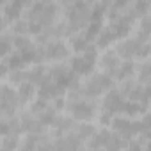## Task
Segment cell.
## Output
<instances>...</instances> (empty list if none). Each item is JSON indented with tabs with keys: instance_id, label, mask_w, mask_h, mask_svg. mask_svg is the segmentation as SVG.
<instances>
[{
	"instance_id": "18",
	"label": "cell",
	"mask_w": 151,
	"mask_h": 151,
	"mask_svg": "<svg viewBox=\"0 0 151 151\" xmlns=\"http://www.w3.org/2000/svg\"><path fill=\"white\" fill-rule=\"evenodd\" d=\"M50 128H53V139L64 137L66 133H69L75 128V121L66 114H57V117H55V121Z\"/></svg>"
},
{
	"instance_id": "3",
	"label": "cell",
	"mask_w": 151,
	"mask_h": 151,
	"mask_svg": "<svg viewBox=\"0 0 151 151\" xmlns=\"http://www.w3.org/2000/svg\"><path fill=\"white\" fill-rule=\"evenodd\" d=\"M96 62H98V48L94 45H89L84 53H75L69 59L68 66L80 78V77H89V75L94 73Z\"/></svg>"
},
{
	"instance_id": "35",
	"label": "cell",
	"mask_w": 151,
	"mask_h": 151,
	"mask_svg": "<svg viewBox=\"0 0 151 151\" xmlns=\"http://www.w3.org/2000/svg\"><path fill=\"white\" fill-rule=\"evenodd\" d=\"M7 75H9V69L6 68V64H4V62H0V78H6Z\"/></svg>"
},
{
	"instance_id": "13",
	"label": "cell",
	"mask_w": 151,
	"mask_h": 151,
	"mask_svg": "<svg viewBox=\"0 0 151 151\" xmlns=\"http://www.w3.org/2000/svg\"><path fill=\"white\" fill-rule=\"evenodd\" d=\"M124 98L121 96L119 89L117 87H112L110 91H107L103 94V100H101V110L103 112H109L112 116H121L123 114V107H124Z\"/></svg>"
},
{
	"instance_id": "20",
	"label": "cell",
	"mask_w": 151,
	"mask_h": 151,
	"mask_svg": "<svg viewBox=\"0 0 151 151\" xmlns=\"http://www.w3.org/2000/svg\"><path fill=\"white\" fill-rule=\"evenodd\" d=\"M46 73H48V68L45 64H34L29 69H25V78H27V82H30L32 86L37 87L46 78Z\"/></svg>"
},
{
	"instance_id": "12",
	"label": "cell",
	"mask_w": 151,
	"mask_h": 151,
	"mask_svg": "<svg viewBox=\"0 0 151 151\" xmlns=\"http://www.w3.org/2000/svg\"><path fill=\"white\" fill-rule=\"evenodd\" d=\"M41 53H43V60H52L57 64L66 57H69V48L62 39H50L45 45H41Z\"/></svg>"
},
{
	"instance_id": "25",
	"label": "cell",
	"mask_w": 151,
	"mask_h": 151,
	"mask_svg": "<svg viewBox=\"0 0 151 151\" xmlns=\"http://www.w3.org/2000/svg\"><path fill=\"white\" fill-rule=\"evenodd\" d=\"M4 64H6V68L9 69V71H18V69H27V62H25V59L18 53V52H11L4 60H2Z\"/></svg>"
},
{
	"instance_id": "38",
	"label": "cell",
	"mask_w": 151,
	"mask_h": 151,
	"mask_svg": "<svg viewBox=\"0 0 151 151\" xmlns=\"http://www.w3.org/2000/svg\"><path fill=\"white\" fill-rule=\"evenodd\" d=\"M0 151H9V149H6V147H2V146H0Z\"/></svg>"
},
{
	"instance_id": "28",
	"label": "cell",
	"mask_w": 151,
	"mask_h": 151,
	"mask_svg": "<svg viewBox=\"0 0 151 151\" xmlns=\"http://www.w3.org/2000/svg\"><path fill=\"white\" fill-rule=\"evenodd\" d=\"M94 43H96V45H94L96 48H101V50H107V48H109V46H110L112 43H116V37H114V34H112V30H110V29H109L107 25H103Z\"/></svg>"
},
{
	"instance_id": "39",
	"label": "cell",
	"mask_w": 151,
	"mask_h": 151,
	"mask_svg": "<svg viewBox=\"0 0 151 151\" xmlns=\"http://www.w3.org/2000/svg\"><path fill=\"white\" fill-rule=\"evenodd\" d=\"M80 151H87V149H86V147H82V149H80Z\"/></svg>"
},
{
	"instance_id": "23",
	"label": "cell",
	"mask_w": 151,
	"mask_h": 151,
	"mask_svg": "<svg viewBox=\"0 0 151 151\" xmlns=\"http://www.w3.org/2000/svg\"><path fill=\"white\" fill-rule=\"evenodd\" d=\"M16 94H18L20 105H27L36 98V86H32L30 82H23L16 87Z\"/></svg>"
},
{
	"instance_id": "34",
	"label": "cell",
	"mask_w": 151,
	"mask_h": 151,
	"mask_svg": "<svg viewBox=\"0 0 151 151\" xmlns=\"http://www.w3.org/2000/svg\"><path fill=\"white\" fill-rule=\"evenodd\" d=\"M124 149H126V151H146V147H142L137 140H130Z\"/></svg>"
},
{
	"instance_id": "6",
	"label": "cell",
	"mask_w": 151,
	"mask_h": 151,
	"mask_svg": "<svg viewBox=\"0 0 151 151\" xmlns=\"http://www.w3.org/2000/svg\"><path fill=\"white\" fill-rule=\"evenodd\" d=\"M66 109L69 112V117L75 123H91L94 116L98 114V105L93 100H75L68 101L66 100Z\"/></svg>"
},
{
	"instance_id": "5",
	"label": "cell",
	"mask_w": 151,
	"mask_h": 151,
	"mask_svg": "<svg viewBox=\"0 0 151 151\" xmlns=\"http://www.w3.org/2000/svg\"><path fill=\"white\" fill-rule=\"evenodd\" d=\"M112 87H114V78L100 71V73H93L87 77V80L82 84V93L86 100H94L105 94L107 91H110Z\"/></svg>"
},
{
	"instance_id": "9",
	"label": "cell",
	"mask_w": 151,
	"mask_h": 151,
	"mask_svg": "<svg viewBox=\"0 0 151 151\" xmlns=\"http://www.w3.org/2000/svg\"><path fill=\"white\" fill-rule=\"evenodd\" d=\"M119 93H121V96H123L124 100H128V101L144 103V105H147V101H149V87L139 84L135 78L126 80V82H121Z\"/></svg>"
},
{
	"instance_id": "27",
	"label": "cell",
	"mask_w": 151,
	"mask_h": 151,
	"mask_svg": "<svg viewBox=\"0 0 151 151\" xmlns=\"http://www.w3.org/2000/svg\"><path fill=\"white\" fill-rule=\"evenodd\" d=\"M75 133V137H77L80 142H87L93 135H94V126L91 123H80V124H75V128L71 130Z\"/></svg>"
},
{
	"instance_id": "19",
	"label": "cell",
	"mask_w": 151,
	"mask_h": 151,
	"mask_svg": "<svg viewBox=\"0 0 151 151\" xmlns=\"http://www.w3.org/2000/svg\"><path fill=\"white\" fill-rule=\"evenodd\" d=\"M137 73V62L135 60H121L117 71L114 73V80H119V82H126V80H132Z\"/></svg>"
},
{
	"instance_id": "8",
	"label": "cell",
	"mask_w": 151,
	"mask_h": 151,
	"mask_svg": "<svg viewBox=\"0 0 151 151\" xmlns=\"http://www.w3.org/2000/svg\"><path fill=\"white\" fill-rule=\"evenodd\" d=\"M110 128H112L114 133H117L121 139H124L128 142V140H133L135 137H139L140 123H139V119H130V117H124V116H114L112 123H110Z\"/></svg>"
},
{
	"instance_id": "30",
	"label": "cell",
	"mask_w": 151,
	"mask_h": 151,
	"mask_svg": "<svg viewBox=\"0 0 151 151\" xmlns=\"http://www.w3.org/2000/svg\"><path fill=\"white\" fill-rule=\"evenodd\" d=\"M126 140L124 139H121L117 133H110V139H109V142H107V146H105V151H123L124 147H126Z\"/></svg>"
},
{
	"instance_id": "16",
	"label": "cell",
	"mask_w": 151,
	"mask_h": 151,
	"mask_svg": "<svg viewBox=\"0 0 151 151\" xmlns=\"http://www.w3.org/2000/svg\"><path fill=\"white\" fill-rule=\"evenodd\" d=\"M119 64H121V59L117 57V53L110 48V50H105L103 52V55L100 57V66H101V73H105V75H109V77H112L114 78V73L117 71V68H119Z\"/></svg>"
},
{
	"instance_id": "32",
	"label": "cell",
	"mask_w": 151,
	"mask_h": 151,
	"mask_svg": "<svg viewBox=\"0 0 151 151\" xmlns=\"http://www.w3.org/2000/svg\"><path fill=\"white\" fill-rule=\"evenodd\" d=\"M48 101H45V100H41V98H34L32 101H30V107H29V112L30 114H34V116H37V114H41L43 110H46L48 109Z\"/></svg>"
},
{
	"instance_id": "36",
	"label": "cell",
	"mask_w": 151,
	"mask_h": 151,
	"mask_svg": "<svg viewBox=\"0 0 151 151\" xmlns=\"http://www.w3.org/2000/svg\"><path fill=\"white\" fill-rule=\"evenodd\" d=\"M4 27V18H2V4H0V29Z\"/></svg>"
},
{
	"instance_id": "10",
	"label": "cell",
	"mask_w": 151,
	"mask_h": 151,
	"mask_svg": "<svg viewBox=\"0 0 151 151\" xmlns=\"http://www.w3.org/2000/svg\"><path fill=\"white\" fill-rule=\"evenodd\" d=\"M130 6V4H128ZM135 18L132 16V13L126 9L123 14H119L117 18H114V20H109V23H107V27L112 30V34H114V37H116V41H121V39H124V37H130V34H132V30H133V25H135Z\"/></svg>"
},
{
	"instance_id": "7",
	"label": "cell",
	"mask_w": 151,
	"mask_h": 151,
	"mask_svg": "<svg viewBox=\"0 0 151 151\" xmlns=\"http://www.w3.org/2000/svg\"><path fill=\"white\" fill-rule=\"evenodd\" d=\"M48 77H50L59 87H62L64 91H68V89H71V87H75V86L80 84V78L69 69V66H66V64H62V62L52 64V66L48 68Z\"/></svg>"
},
{
	"instance_id": "22",
	"label": "cell",
	"mask_w": 151,
	"mask_h": 151,
	"mask_svg": "<svg viewBox=\"0 0 151 151\" xmlns=\"http://www.w3.org/2000/svg\"><path fill=\"white\" fill-rule=\"evenodd\" d=\"M89 45H94V43H91V41L86 37L84 30H80V32H77V34H71V36H69V46H68V48H71L75 53H84Z\"/></svg>"
},
{
	"instance_id": "26",
	"label": "cell",
	"mask_w": 151,
	"mask_h": 151,
	"mask_svg": "<svg viewBox=\"0 0 151 151\" xmlns=\"http://www.w3.org/2000/svg\"><path fill=\"white\" fill-rule=\"evenodd\" d=\"M149 9H151V4L149 0H137V2H132L128 6V11L132 13V16L135 20H140L142 16L149 14Z\"/></svg>"
},
{
	"instance_id": "21",
	"label": "cell",
	"mask_w": 151,
	"mask_h": 151,
	"mask_svg": "<svg viewBox=\"0 0 151 151\" xmlns=\"http://www.w3.org/2000/svg\"><path fill=\"white\" fill-rule=\"evenodd\" d=\"M0 135L7 137V135H22V126L18 117H4L0 119Z\"/></svg>"
},
{
	"instance_id": "11",
	"label": "cell",
	"mask_w": 151,
	"mask_h": 151,
	"mask_svg": "<svg viewBox=\"0 0 151 151\" xmlns=\"http://www.w3.org/2000/svg\"><path fill=\"white\" fill-rule=\"evenodd\" d=\"M0 107H2L4 117H14L16 110L20 109L16 89L9 84H0Z\"/></svg>"
},
{
	"instance_id": "14",
	"label": "cell",
	"mask_w": 151,
	"mask_h": 151,
	"mask_svg": "<svg viewBox=\"0 0 151 151\" xmlns=\"http://www.w3.org/2000/svg\"><path fill=\"white\" fill-rule=\"evenodd\" d=\"M66 94V91L62 89V87H59L50 77H48V73H46V78L36 87V98H41V100H45V101H48V103H52L55 98H60V96H64Z\"/></svg>"
},
{
	"instance_id": "29",
	"label": "cell",
	"mask_w": 151,
	"mask_h": 151,
	"mask_svg": "<svg viewBox=\"0 0 151 151\" xmlns=\"http://www.w3.org/2000/svg\"><path fill=\"white\" fill-rule=\"evenodd\" d=\"M137 82L142 86H149V77H151V68H149V60H142V64H137Z\"/></svg>"
},
{
	"instance_id": "2",
	"label": "cell",
	"mask_w": 151,
	"mask_h": 151,
	"mask_svg": "<svg viewBox=\"0 0 151 151\" xmlns=\"http://www.w3.org/2000/svg\"><path fill=\"white\" fill-rule=\"evenodd\" d=\"M60 14H64V22L68 25V37H69L71 34H77L89 25L91 4H87V2L60 4Z\"/></svg>"
},
{
	"instance_id": "24",
	"label": "cell",
	"mask_w": 151,
	"mask_h": 151,
	"mask_svg": "<svg viewBox=\"0 0 151 151\" xmlns=\"http://www.w3.org/2000/svg\"><path fill=\"white\" fill-rule=\"evenodd\" d=\"M140 114H147V105L135 103V101H128V100L124 101V107H123V114L121 116L133 119V117H139Z\"/></svg>"
},
{
	"instance_id": "15",
	"label": "cell",
	"mask_w": 151,
	"mask_h": 151,
	"mask_svg": "<svg viewBox=\"0 0 151 151\" xmlns=\"http://www.w3.org/2000/svg\"><path fill=\"white\" fill-rule=\"evenodd\" d=\"M25 7H27V4L22 2V0H13V2L2 4V18H4V23L13 25L14 22L22 20V14H23Z\"/></svg>"
},
{
	"instance_id": "31",
	"label": "cell",
	"mask_w": 151,
	"mask_h": 151,
	"mask_svg": "<svg viewBox=\"0 0 151 151\" xmlns=\"http://www.w3.org/2000/svg\"><path fill=\"white\" fill-rule=\"evenodd\" d=\"M13 52V36L0 34V59H6Z\"/></svg>"
},
{
	"instance_id": "1",
	"label": "cell",
	"mask_w": 151,
	"mask_h": 151,
	"mask_svg": "<svg viewBox=\"0 0 151 151\" xmlns=\"http://www.w3.org/2000/svg\"><path fill=\"white\" fill-rule=\"evenodd\" d=\"M60 16V4L55 2H34L27 4L23 11V20L27 22L29 34L39 36L53 23L59 22Z\"/></svg>"
},
{
	"instance_id": "4",
	"label": "cell",
	"mask_w": 151,
	"mask_h": 151,
	"mask_svg": "<svg viewBox=\"0 0 151 151\" xmlns=\"http://www.w3.org/2000/svg\"><path fill=\"white\" fill-rule=\"evenodd\" d=\"M114 52L121 60H135V59L146 60L149 55V43H140L135 37H124L116 45Z\"/></svg>"
},
{
	"instance_id": "33",
	"label": "cell",
	"mask_w": 151,
	"mask_h": 151,
	"mask_svg": "<svg viewBox=\"0 0 151 151\" xmlns=\"http://www.w3.org/2000/svg\"><path fill=\"white\" fill-rule=\"evenodd\" d=\"M98 116H100V123H101V126H103V128H109L110 123H112V117H114V116L109 114V112H103V110H101Z\"/></svg>"
},
{
	"instance_id": "17",
	"label": "cell",
	"mask_w": 151,
	"mask_h": 151,
	"mask_svg": "<svg viewBox=\"0 0 151 151\" xmlns=\"http://www.w3.org/2000/svg\"><path fill=\"white\" fill-rule=\"evenodd\" d=\"M18 121H20V126H22V133L23 132L27 135H30V133H45V128L41 126V123L37 121V117L34 114H30L29 110L23 112L18 117Z\"/></svg>"
},
{
	"instance_id": "37",
	"label": "cell",
	"mask_w": 151,
	"mask_h": 151,
	"mask_svg": "<svg viewBox=\"0 0 151 151\" xmlns=\"http://www.w3.org/2000/svg\"><path fill=\"white\" fill-rule=\"evenodd\" d=\"M0 119H4V114H2V107H0Z\"/></svg>"
}]
</instances>
